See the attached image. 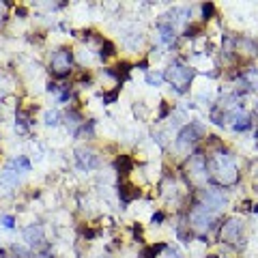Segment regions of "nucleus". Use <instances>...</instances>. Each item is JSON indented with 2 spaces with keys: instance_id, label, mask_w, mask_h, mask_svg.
Here are the masks:
<instances>
[{
  "instance_id": "17",
  "label": "nucleus",
  "mask_w": 258,
  "mask_h": 258,
  "mask_svg": "<svg viewBox=\"0 0 258 258\" xmlns=\"http://www.w3.org/2000/svg\"><path fill=\"white\" fill-rule=\"evenodd\" d=\"M0 222H2L4 228H13V226H16V220H13L11 215H2V217H0Z\"/></svg>"
},
{
  "instance_id": "12",
  "label": "nucleus",
  "mask_w": 258,
  "mask_h": 258,
  "mask_svg": "<svg viewBox=\"0 0 258 258\" xmlns=\"http://www.w3.org/2000/svg\"><path fill=\"white\" fill-rule=\"evenodd\" d=\"M118 196H121L123 202H131L133 198L140 196V190H136V187H131V185H121V190H118Z\"/></svg>"
},
{
  "instance_id": "21",
  "label": "nucleus",
  "mask_w": 258,
  "mask_h": 258,
  "mask_svg": "<svg viewBox=\"0 0 258 258\" xmlns=\"http://www.w3.org/2000/svg\"><path fill=\"white\" fill-rule=\"evenodd\" d=\"M163 220V213H157V215H153V222H161Z\"/></svg>"
},
{
  "instance_id": "1",
  "label": "nucleus",
  "mask_w": 258,
  "mask_h": 258,
  "mask_svg": "<svg viewBox=\"0 0 258 258\" xmlns=\"http://www.w3.org/2000/svg\"><path fill=\"white\" fill-rule=\"evenodd\" d=\"M207 170H211L213 178H215L220 185H232V183H237V178H239L235 160H232L228 153H215V155L207 161Z\"/></svg>"
},
{
  "instance_id": "9",
  "label": "nucleus",
  "mask_w": 258,
  "mask_h": 258,
  "mask_svg": "<svg viewBox=\"0 0 258 258\" xmlns=\"http://www.w3.org/2000/svg\"><path fill=\"white\" fill-rule=\"evenodd\" d=\"M24 241L28 243V245H41L43 243V228L41 226H28L26 230H24Z\"/></svg>"
},
{
  "instance_id": "15",
  "label": "nucleus",
  "mask_w": 258,
  "mask_h": 258,
  "mask_svg": "<svg viewBox=\"0 0 258 258\" xmlns=\"http://www.w3.org/2000/svg\"><path fill=\"white\" fill-rule=\"evenodd\" d=\"M46 125H49V127L58 125V112H48L46 114Z\"/></svg>"
},
{
  "instance_id": "16",
  "label": "nucleus",
  "mask_w": 258,
  "mask_h": 258,
  "mask_svg": "<svg viewBox=\"0 0 258 258\" xmlns=\"http://www.w3.org/2000/svg\"><path fill=\"white\" fill-rule=\"evenodd\" d=\"M129 166H131V161H129V157H118V161H116V168L118 170H129Z\"/></svg>"
},
{
  "instance_id": "5",
  "label": "nucleus",
  "mask_w": 258,
  "mask_h": 258,
  "mask_svg": "<svg viewBox=\"0 0 258 258\" xmlns=\"http://www.w3.org/2000/svg\"><path fill=\"white\" fill-rule=\"evenodd\" d=\"M200 205L211 213H217L226 205V196L220 190H202L200 192Z\"/></svg>"
},
{
  "instance_id": "3",
  "label": "nucleus",
  "mask_w": 258,
  "mask_h": 258,
  "mask_svg": "<svg viewBox=\"0 0 258 258\" xmlns=\"http://www.w3.org/2000/svg\"><path fill=\"white\" fill-rule=\"evenodd\" d=\"M71 61H73V54L69 52L67 48H61L58 52L52 54V63H49V67H52V73L58 78H64L69 71H71Z\"/></svg>"
},
{
  "instance_id": "10",
  "label": "nucleus",
  "mask_w": 258,
  "mask_h": 258,
  "mask_svg": "<svg viewBox=\"0 0 258 258\" xmlns=\"http://www.w3.org/2000/svg\"><path fill=\"white\" fill-rule=\"evenodd\" d=\"M232 118H235V131H245V129L250 127V116L243 110L232 112Z\"/></svg>"
},
{
  "instance_id": "4",
  "label": "nucleus",
  "mask_w": 258,
  "mask_h": 258,
  "mask_svg": "<svg viewBox=\"0 0 258 258\" xmlns=\"http://www.w3.org/2000/svg\"><path fill=\"white\" fill-rule=\"evenodd\" d=\"M190 220H192V226L196 228V230L207 232L211 228L213 220H215V213H211L209 209H205L202 205H196V207H194V211H192V215H190Z\"/></svg>"
},
{
  "instance_id": "19",
  "label": "nucleus",
  "mask_w": 258,
  "mask_h": 258,
  "mask_svg": "<svg viewBox=\"0 0 258 258\" xmlns=\"http://www.w3.org/2000/svg\"><path fill=\"white\" fill-rule=\"evenodd\" d=\"M202 13H205V19H209V16L213 13V4H205V7H202Z\"/></svg>"
},
{
  "instance_id": "22",
  "label": "nucleus",
  "mask_w": 258,
  "mask_h": 258,
  "mask_svg": "<svg viewBox=\"0 0 258 258\" xmlns=\"http://www.w3.org/2000/svg\"><path fill=\"white\" fill-rule=\"evenodd\" d=\"M254 213H258V205H256V207H254Z\"/></svg>"
},
{
  "instance_id": "20",
  "label": "nucleus",
  "mask_w": 258,
  "mask_h": 258,
  "mask_svg": "<svg viewBox=\"0 0 258 258\" xmlns=\"http://www.w3.org/2000/svg\"><path fill=\"white\" fill-rule=\"evenodd\" d=\"M163 258H178V254L175 250H166V256H163Z\"/></svg>"
},
{
  "instance_id": "13",
  "label": "nucleus",
  "mask_w": 258,
  "mask_h": 258,
  "mask_svg": "<svg viewBox=\"0 0 258 258\" xmlns=\"http://www.w3.org/2000/svg\"><path fill=\"white\" fill-rule=\"evenodd\" d=\"M160 32H161V39L166 43H172L175 41V28L170 26V24H161L160 26Z\"/></svg>"
},
{
  "instance_id": "18",
  "label": "nucleus",
  "mask_w": 258,
  "mask_h": 258,
  "mask_svg": "<svg viewBox=\"0 0 258 258\" xmlns=\"http://www.w3.org/2000/svg\"><path fill=\"white\" fill-rule=\"evenodd\" d=\"M13 254H16V258H31V254H28L26 250H24V247H13Z\"/></svg>"
},
{
  "instance_id": "7",
  "label": "nucleus",
  "mask_w": 258,
  "mask_h": 258,
  "mask_svg": "<svg viewBox=\"0 0 258 258\" xmlns=\"http://www.w3.org/2000/svg\"><path fill=\"white\" fill-rule=\"evenodd\" d=\"M76 161H78V166H80L82 170H95V168L101 166L99 155H95L91 148H78V151H76Z\"/></svg>"
},
{
  "instance_id": "8",
  "label": "nucleus",
  "mask_w": 258,
  "mask_h": 258,
  "mask_svg": "<svg viewBox=\"0 0 258 258\" xmlns=\"http://www.w3.org/2000/svg\"><path fill=\"white\" fill-rule=\"evenodd\" d=\"M239 235H241V222L239 220H228L224 224V228H222V241L235 243V241H239Z\"/></svg>"
},
{
  "instance_id": "6",
  "label": "nucleus",
  "mask_w": 258,
  "mask_h": 258,
  "mask_svg": "<svg viewBox=\"0 0 258 258\" xmlns=\"http://www.w3.org/2000/svg\"><path fill=\"white\" fill-rule=\"evenodd\" d=\"M205 133H207L205 125H202V123H198V121H194L187 127L181 129V133H178V146L192 145V142H196L198 138H205Z\"/></svg>"
},
{
  "instance_id": "11",
  "label": "nucleus",
  "mask_w": 258,
  "mask_h": 258,
  "mask_svg": "<svg viewBox=\"0 0 258 258\" xmlns=\"http://www.w3.org/2000/svg\"><path fill=\"white\" fill-rule=\"evenodd\" d=\"M9 170H13L16 175L17 172H28L31 170V161L26 157H16V160H11V163H9Z\"/></svg>"
},
{
  "instance_id": "2",
  "label": "nucleus",
  "mask_w": 258,
  "mask_h": 258,
  "mask_svg": "<svg viewBox=\"0 0 258 258\" xmlns=\"http://www.w3.org/2000/svg\"><path fill=\"white\" fill-rule=\"evenodd\" d=\"M163 78H166L168 82H172V86H177L178 93H183L187 84L192 82L194 71H192L190 67H181V64H170V69L163 73Z\"/></svg>"
},
{
  "instance_id": "14",
  "label": "nucleus",
  "mask_w": 258,
  "mask_h": 258,
  "mask_svg": "<svg viewBox=\"0 0 258 258\" xmlns=\"http://www.w3.org/2000/svg\"><path fill=\"white\" fill-rule=\"evenodd\" d=\"M163 80V73H146V82L148 84H155V86H160Z\"/></svg>"
},
{
  "instance_id": "23",
  "label": "nucleus",
  "mask_w": 258,
  "mask_h": 258,
  "mask_svg": "<svg viewBox=\"0 0 258 258\" xmlns=\"http://www.w3.org/2000/svg\"><path fill=\"white\" fill-rule=\"evenodd\" d=\"M2 9H4V7H2V4H0V13H2Z\"/></svg>"
}]
</instances>
